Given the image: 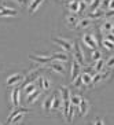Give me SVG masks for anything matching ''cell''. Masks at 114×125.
I'll use <instances>...</instances> for the list:
<instances>
[{
	"label": "cell",
	"instance_id": "6da1fadb",
	"mask_svg": "<svg viewBox=\"0 0 114 125\" xmlns=\"http://www.w3.org/2000/svg\"><path fill=\"white\" fill-rule=\"evenodd\" d=\"M28 113H30L29 109H26V107H22V106L17 107V109H15V110H12V111H11V114L8 115V118H7V125H10V124H15V122L21 121V120H22V117L25 115V114H28Z\"/></svg>",
	"mask_w": 114,
	"mask_h": 125
},
{
	"label": "cell",
	"instance_id": "7a4b0ae2",
	"mask_svg": "<svg viewBox=\"0 0 114 125\" xmlns=\"http://www.w3.org/2000/svg\"><path fill=\"white\" fill-rule=\"evenodd\" d=\"M52 41L61 47V51H63V52H72L73 51V43L70 40H67V39H65V37H63V39L62 37H52Z\"/></svg>",
	"mask_w": 114,
	"mask_h": 125
},
{
	"label": "cell",
	"instance_id": "3957f363",
	"mask_svg": "<svg viewBox=\"0 0 114 125\" xmlns=\"http://www.w3.org/2000/svg\"><path fill=\"white\" fill-rule=\"evenodd\" d=\"M40 72H43V69H40V67H39V69H36V70H33V72H30V73H28V74H26V77H23L21 87H23V88H25L26 85L33 84L34 81L40 77Z\"/></svg>",
	"mask_w": 114,
	"mask_h": 125
},
{
	"label": "cell",
	"instance_id": "277c9868",
	"mask_svg": "<svg viewBox=\"0 0 114 125\" xmlns=\"http://www.w3.org/2000/svg\"><path fill=\"white\" fill-rule=\"evenodd\" d=\"M74 47V52H73V59H76L80 66H84L85 65V58H84V54H83V50H81V45L78 43H74L73 44Z\"/></svg>",
	"mask_w": 114,
	"mask_h": 125
},
{
	"label": "cell",
	"instance_id": "5b68a950",
	"mask_svg": "<svg viewBox=\"0 0 114 125\" xmlns=\"http://www.w3.org/2000/svg\"><path fill=\"white\" fill-rule=\"evenodd\" d=\"M81 40H83V44H84L85 47H88L91 51L98 48V43H96L93 34H84V36L81 37Z\"/></svg>",
	"mask_w": 114,
	"mask_h": 125
},
{
	"label": "cell",
	"instance_id": "8992f818",
	"mask_svg": "<svg viewBox=\"0 0 114 125\" xmlns=\"http://www.w3.org/2000/svg\"><path fill=\"white\" fill-rule=\"evenodd\" d=\"M19 91H21V87L17 85L11 92V103L14 107H19L21 106V102H19Z\"/></svg>",
	"mask_w": 114,
	"mask_h": 125
},
{
	"label": "cell",
	"instance_id": "52a82bcc",
	"mask_svg": "<svg viewBox=\"0 0 114 125\" xmlns=\"http://www.w3.org/2000/svg\"><path fill=\"white\" fill-rule=\"evenodd\" d=\"M44 3V0H30L29 1V7H28V14L32 15L40 8V6Z\"/></svg>",
	"mask_w": 114,
	"mask_h": 125
},
{
	"label": "cell",
	"instance_id": "ba28073f",
	"mask_svg": "<svg viewBox=\"0 0 114 125\" xmlns=\"http://www.w3.org/2000/svg\"><path fill=\"white\" fill-rule=\"evenodd\" d=\"M80 74H81V66H80V63H78L76 59H73V63H72V83H73V81L76 80Z\"/></svg>",
	"mask_w": 114,
	"mask_h": 125
},
{
	"label": "cell",
	"instance_id": "9c48e42d",
	"mask_svg": "<svg viewBox=\"0 0 114 125\" xmlns=\"http://www.w3.org/2000/svg\"><path fill=\"white\" fill-rule=\"evenodd\" d=\"M78 21H80L78 15H76V14H69V15H66V25L69 26L70 29L76 28V26H77V23H78Z\"/></svg>",
	"mask_w": 114,
	"mask_h": 125
},
{
	"label": "cell",
	"instance_id": "30bf717a",
	"mask_svg": "<svg viewBox=\"0 0 114 125\" xmlns=\"http://www.w3.org/2000/svg\"><path fill=\"white\" fill-rule=\"evenodd\" d=\"M18 11L15 8H10L7 6H3L0 10V17H17Z\"/></svg>",
	"mask_w": 114,
	"mask_h": 125
},
{
	"label": "cell",
	"instance_id": "8fae6325",
	"mask_svg": "<svg viewBox=\"0 0 114 125\" xmlns=\"http://www.w3.org/2000/svg\"><path fill=\"white\" fill-rule=\"evenodd\" d=\"M51 56V61L54 62V61H63V62H66V61H69V55H67L66 52H63V51H58V52H54Z\"/></svg>",
	"mask_w": 114,
	"mask_h": 125
},
{
	"label": "cell",
	"instance_id": "7c38bea8",
	"mask_svg": "<svg viewBox=\"0 0 114 125\" xmlns=\"http://www.w3.org/2000/svg\"><path fill=\"white\" fill-rule=\"evenodd\" d=\"M37 83H39V88H40L41 91H47V89H50V87H51V81L48 80V78L43 77V76H40V77L37 78Z\"/></svg>",
	"mask_w": 114,
	"mask_h": 125
},
{
	"label": "cell",
	"instance_id": "4fadbf2b",
	"mask_svg": "<svg viewBox=\"0 0 114 125\" xmlns=\"http://www.w3.org/2000/svg\"><path fill=\"white\" fill-rule=\"evenodd\" d=\"M29 58L32 59V61H34V62H37V63L51 62V56L50 55H29Z\"/></svg>",
	"mask_w": 114,
	"mask_h": 125
},
{
	"label": "cell",
	"instance_id": "5bb4252c",
	"mask_svg": "<svg viewBox=\"0 0 114 125\" xmlns=\"http://www.w3.org/2000/svg\"><path fill=\"white\" fill-rule=\"evenodd\" d=\"M92 23H93V21L89 18H87V17H84V18H81L80 21H78L77 23V29H88L89 26H92Z\"/></svg>",
	"mask_w": 114,
	"mask_h": 125
},
{
	"label": "cell",
	"instance_id": "9a60e30c",
	"mask_svg": "<svg viewBox=\"0 0 114 125\" xmlns=\"http://www.w3.org/2000/svg\"><path fill=\"white\" fill-rule=\"evenodd\" d=\"M48 69H51L52 72H56L58 74H65V67H63L59 62H56V61H54V62L48 66Z\"/></svg>",
	"mask_w": 114,
	"mask_h": 125
},
{
	"label": "cell",
	"instance_id": "2e32d148",
	"mask_svg": "<svg viewBox=\"0 0 114 125\" xmlns=\"http://www.w3.org/2000/svg\"><path fill=\"white\" fill-rule=\"evenodd\" d=\"M23 80V76L22 74H12V76H10V77L7 78V85H14L17 84V83H19V81Z\"/></svg>",
	"mask_w": 114,
	"mask_h": 125
},
{
	"label": "cell",
	"instance_id": "e0dca14e",
	"mask_svg": "<svg viewBox=\"0 0 114 125\" xmlns=\"http://www.w3.org/2000/svg\"><path fill=\"white\" fill-rule=\"evenodd\" d=\"M96 73H87V72H83V73L80 74V77H81V81H83V84L84 85H88L91 84V81H92V76Z\"/></svg>",
	"mask_w": 114,
	"mask_h": 125
},
{
	"label": "cell",
	"instance_id": "ac0fdd59",
	"mask_svg": "<svg viewBox=\"0 0 114 125\" xmlns=\"http://www.w3.org/2000/svg\"><path fill=\"white\" fill-rule=\"evenodd\" d=\"M61 106H62V99H59L58 94H54V95H52V106H51V110H58Z\"/></svg>",
	"mask_w": 114,
	"mask_h": 125
},
{
	"label": "cell",
	"instance_id": "d6986e66",
	"mask_svg": "<svg viewBox=\"0 0 114 125\" xmlns=\"http://www.w3.org/2000/svg\"><path fill=\"white\" fill-rule=\"evenodd\" d=\"M102 17H104V11H102L100 8H98V10H95V11H92L91 14H88V17L87 18H89V19H99V18H102Z\"/></svg>",
	"mask_w": 114,
	"mask_h": 125
},
{
	"label": "cell",
	"instance_id": "ffe728a7",
	"mask_svg": "<svg viewBox=\"0 0 114 125\" xmlns=\"http://www.w3.org/2000/svg\"><path fill=\"white\" fill-rule=\"evenodd\" d=\"M78 111H80V115H85L87 111H88V102L85 99H81L80 104H78Z\"/></svg>",
	"mask_w": 114,
	"mask_h": 125
},
{
	"label": "cell",
	"instance_id": "44dd1931",
	"mask_svg": "<svg viewBox=\"0 0 114 125\" xmlns=\"http://www.w3.org/2000/svg\"><path fill=\"white\" fill-rule=\"evenodd\" d=\"M104 59L103 58H100L99 61H96L95 63H93V67L92 69L95 70V73H102V69H103V66H104Z\"/></svg>",
	"mask_w": 114,
	"mask_h": 125
},
{
	"label": "cell",
	"instance_id": "7402d4cb",
	"mask_svg": "<svg viewBox=\"0 0 114 125\" xmlns=\"http://www.w3.org/2000/svg\"><path fill=\"white\" fill-rule=\"evenodd\" d=\"M39 96H40V89H36L33 94L28 95V98H26V102H28V104H30V103H34L37 99H39Z\"/></svg>",
	"mask_w": 114,
	"mask_h": 125
},
{
	"label": "cell",
	"instance_id": "603a6c76",
	"mask_svg": "<svg viewBox=\"0 0 114 125\" xmlns=\"http://www.w3.org/2000/svg\"><path fill=\"white\" fill-rule=\"evenodd\" d=\"M81 98L78 94H72L70 92V104H73V106H78L80 104V102H81Z\"/></svg>",
	"mask_w": 114,
	"mask_h": 125
},
{
	"label": "cell",
	"instance_id": "cb8c5ba5",
	"mask_svg": "<svg viewBox=\"0 0 114 125\" xmlns=\"http://www.w3.org/2000/svg\"><path fill=\"white\" fill-rule=\"evenodd\" d=\"M67 8H69L73 14L77 15V11H78V0H72V1H69V3H67Z\"/></svg>",
	"mask_w": 114,
	"mask_h": 125
},
{
	"label": "cell",
	"instance_id": "d4e9b609",
	"mask_svg": "<svg viewBox=\"0 0 114 125\" xmlns=\"http://www.w3.org/2000/svg\"><path fill=\"white\" fill-rule=\"evenodd\" d=\"M100 30H102V33L107 34V33H110L111 29H113V22H109V21H106V22L103 23L102 26H99Z\"/></svg>",
	"mask_w": 114,
	"mask_h": 125
},
{
	"label": "cell",
	"instance_id": "484cf974",
	"mask_svg": "<svg viewBox=\"0 0 114 125\" xmlns=\"http://www.w3.org/2000/svg\"><path fill=\"white\" fill-rule=\"evenodd\" d=\"M51 106H52V95L45 98V100L43 102V109L48 113V111H51Z\"/></svg>",
	"mask_w": 114,
	"mask_h": 125
},
{
	"label": "cell",
	"instance_id": "4316f807",
	"mask_svg": "<svg viewBox=\"0 0 114 125\" xmlns=\"http://www.w3.org/2000/svg\"><path fill=\"white\" fill-rule=\"evenodd\" d=\"M100 58H102V52L99 51V48H96V50H92V51H91V59L93 61V63H95L96 61H99Z\"/></svg>",
	"mask_w": 114,
	"mask_h": 125
},
{
	"label": "cell",
	"instance_id": "83f0119b",
	"mask_svg": "<svg viewBox=\"0 0 114 125\" xmlns=\"http://www.w3.org/2000/svg\"><path fill=\"white\" fill-rule=\"evenodd\" d=\"M85 8H87V4H85L83 0H80V1H78V11H77V15H83V14H84Z\"/></svg>",
	"mask_w": 114,
	"mask_h": 125
},
{
	"label": "cell",
	"instance_id": "f1b7e54d",
	"mask_svg": "<svg viewBox=\"0 0 114 125\" xmlns=\"http://www.w3.org/2000/svg\"><path fill=\"white\" fill-rule=\"evenodd\" d=\"M109 3H110V0H100V6H99V8L102 10V11L106 12L107 10H109Z\"/></svg>",
	"mask_w": 114,
	"mask_h": 125
},
{
	"label": "cell",
	"instance_id": "f546056e",
	"mask_svg": "<svg viewBox=\"0 0 114 125\" xmlns=\"http://www.w3.org/2000/svg\"><path fill=\"white\" fill-rule=\"evenodd\" d=\"M102 47L107 48V51H110V50H114V44H113V43H110L109 40H106V39H103V41H102Z\"/></svg>",
	"mask_w": 114,
	"mask_h": 125
},
{
	"label": "cell",
	"instance_id": "4dcf8cb0",
	"mask_svg": "<svg viewBox=\"0 0 114 125\" xmlns=\"http://www.w3.org/2000/svg\"><path fill=\"white\" fill-rule=\"evenodd\" d=\"M36 85L34 84H29V85H26L25 87V94L26 95H30V94H33L34 91H36Z\"/></svg>",
	"mask_w": 114,
	"mask_h": 125
},
{
	"label": "cell",
	"instance_id": "1f68e13d",
	"mask_svg": "<svg viewBox=\"0 0 114 125\" xmlns=\"http://www.w3.org/2000/svg\"><path fill=\"white\" fill-rule=\"evenodd\" d=\"M100 80H102V73H96V74H93V76H92L91 84H92V85H95V84H98Z\"/></svg>",
	"mask_w": 114,
	"mask_h": 125
},
{
	"label": "cell",
	"instance_id": "d6a6232c",
	"mask_svg": "<svg viewBox=\"0 0 114 125\" xmlns=\"http://www.w3.org/2000/svg\"><path fill=\"white\" fill-rule=\"evenodd\" d=\"M100 6V0H92V3H91V10L92 11H95V10H98Z\"/></svg>",
	"mask_w": 114,
	"mask_h": 125
},
{
	"label": "cell",
	"instance_id": "836d02e7",
	"mask_svg": "<svg viewBox=\"0 0 114 125\" xmlns=\"http://www.w3.org/2000/svg\"><path fill=\"white\" fill-rule=\"evenodd\" d=\"M17 3L21 6V7H26V6H29V1L30 0H15Z\"/></svg>",
	"mask_w": 114,
	"mask_h": 125
},
{
	"label": "cell",
	"instance_id": "e575fe53",
	"mask_svg": "<svg viewBox=\"0 0 114 125\" xmlns=\"http://www.w3.org/2000/svg\"><path fill=\"white\" fill-rule=\"evenodd\" d=\"M104 66H107V67H109V69L114 66V56H111V58L109 59V61H107L106 63H104Z\"/></svg>",
	"mask_w": 114,
	"mask_h": 125
},
{
	"label": "cell",
	"instance_id": "d590c367",
	"mask_svg": "<svg viewBox=\"0 0 114 125\" xmlns=\"http://www.w3.org/2000/svg\"><path fill=\"white\" fill-rule=\"evenodd\" d=\"M106 40H109L110 43H113V44H114V34L107 33V34H106Z\"/></svg>",
	"mask_w": 114,
	"mask_h": 125
},
{
	"label": "cell",
	"instance_id": "8d00e7d4",
	"mask_svg": "<svg viewBox=\"0 0 114 125\" xmlns=\"http://www.w3.org/2000/svg\"><path fill=\"white\" fill-rule=\"evenodd\" d=\"M113 15H114V10H109V11L104 12V17H106V18H109V17H113Z\"/></svg>",
	"mask_w": 114,
	"mask_h": 125
},
{
	"label": "cell",
	"instance_id": "74e56055",
	"mask_svg": "<svg viewBox=\"0 0 114 125\" xmlns=\"http://www.w3.org/2000/svg\"><path fill=\"white\" fill-rule=\"evenodd\" d=\"M109 10H114V0H110V3H109ZM107 10V11H109Z\"/></svg>",
	"mask_w": 114,
	"mask_h": 125
},
{
	"label": "cell",
	"instance_id": "f35d334b",
	"mask_svg": "<svg viewBox=\"0 0 114 125\" xmlns=\"http://www.w3.org/2000/svg\"><path fill=\"white\" fill-rule=\"evenodd\" d=\"M93 125H104V124H103V121L100 120V118H98V120H96V121L93 122Z\"/></svg>",
	"mask_w": 114,
	"mask_h": 125
},
{
	"label": "cell",
	"instance_id": "ab89813d",
	"mask_svg": "<svg viewBox=\"0 0 114 125\" xmlns=\"http://www.w3.org/2000/svg\"><path fill=\"white\" fill-rule=\"evenodd\" d=\"M83 1H84V3L87 4V6H88V4H91V3H92V0H83Z\"/></svg>",
	"mask_w": 114,
	"mask_h": 125
},
{
	"label": "cell",
	"instance_id": "60d3db41",
	"mask_svg": "<svg viewBox=\"0 0 114 125\" xmlns=\"http://www.w3.org/2000/svg\"><path fill=\"white\" fill-rule=\"evenodd\" d=\"M1 7H3V6H1V4H0V10H1Z\"/></svg>",
	"mask_w": 114,
	"mask_h": 125
},
{
	"label": "cell",
	"instance_id": "b9f144b4",
	"mask_svg": "<svg viewBox=\"0 0 114 125\" xmlns=\"http://www.w3.org/2000/svg\"><path fill=\"white\" fill-rule=\"evenodd\" d=\"M66 1H67V3H69V1H72V0H66Z\"/></svg>",
	"mask_w": 114,
	"mask_h": 125
},
{
	"label": "cell",
	"instance_id": "7bdbcfd3",
	"mask_svg": "<svg viewBox=\"0 0 114 125\" xmlns=\"http://www.w3.org/2000/svg\"><path fill=\"white\" fill-rule=\"evenodd\" d=\"M113 29H114V23H113Z\"/></svg>",
	"mask_w": 114,
	"mask_h": 125
},
{
	"label": "cell",
	"instance_id": "ee69618b",
	"mask_svg": "<svg viewBox=\"0 0 114 125\" xmlns=\"http://www.w3.org/2000/svg\"><path fill=\"white\" fill-rule=\"evenodd\" d=\"M0 125H1V122H0Z\"/></svg>",
	"mask_w": 114,
	"mask_h": 125
}]
</instances>
